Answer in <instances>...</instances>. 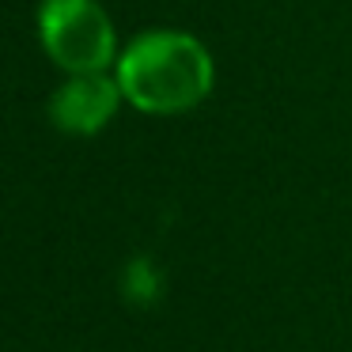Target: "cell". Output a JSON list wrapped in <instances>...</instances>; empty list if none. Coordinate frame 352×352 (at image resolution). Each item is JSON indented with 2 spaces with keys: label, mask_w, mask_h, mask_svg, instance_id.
<instances>
[{
  "label": "cell",
  "mask_w": 352,
  "mask_h": 352,
  "mask_svg": "<svg viewBox=\"0 0 352 352\" xmlns=\"http://www.w3.org/2000/svg\"><path fill=\"white\" fill-rule=\"evenodd\" d=\"M114 76L133 110L170 118L208 99L216 84V65L201 38L163 27L137 34L118 54Z\"/></svg>",
  "instance_id": "obj_1"
},
{
  "label": "cell",
  "mask_w": 352,
  "mask_h": 352,
  "mask_svg": "<svg viewBox=\"0 0 352 352\" xmlns=\"http://www.w3.org/2000/svg\"><path fill=\"white\" fill-rule=\"evenodd\" d=\"M38 42L65 72H110L118 65V31L99 0H42Z\"/></svg>",
  "instance_id": "obj_2"
},
{
  "label": "cell",
  "mask_w": 352,
  "mask_h": 352,
  "mask_svg": "<svg viewBox=\"0 0 352 352\" xmlns=\"http://www.w3.org/2000/svg\"><path fill=\"white\" fill-rule=\"evenodd\" d=\"M125 95L114 72H76L57 84L50 95V122L65 137H95L122 110Z\"/></svg>",
  "instance_id": "obj_3"
}]
</instances>
